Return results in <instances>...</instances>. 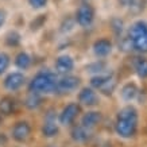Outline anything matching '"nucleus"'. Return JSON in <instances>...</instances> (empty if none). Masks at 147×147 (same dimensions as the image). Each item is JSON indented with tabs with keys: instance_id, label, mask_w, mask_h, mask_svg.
Listing matches in <instances>:
<instances>
[{
	"instance_id": "obj_18",
	"label": "nucleus",
	"mask_w": 147,
	"mask_h": 147,
	"mask_svg": "<svg viewBox=\"0 0 147 147\" xmlns=\"http://www.w3.org/2000/svg\"><path fill=\"white\" fill-rule=\"evenodd\" d=\"M15 66L20 69V70H26L28 67L31 66V57L28 55L27 53L22 51L19 53L16 57H15Z\"/></svg>"
},
{
	"instance_id": "obj_25",
	"label": "nucleus",
	"mask_w": 147,
	"mask_h": 147,
	"mask_svg": "<svg viewBox=\"0 0 147 147\" xmlns=\"http://www.w3.org/2000/svg\"><path fill=\"white\" fill-rule=\"evenodd\" d=\"M112 30L115 31L116 35H120L123 31V22L120 19H113L112 20Z\"/></svg>"
},
{
	"instance_id": "obj_9",
	"label": "nucleus",
	"mask_w": 147,
	"mask_h": 147,
	"mask_svg": "<svg viewBox=\"0 0 147 147\" xmlns=\"http://www.w3.org/2000/svg\"><path fill=\"white\" fill-rule=\"evenodd\" d=\"M42 134L46 138H54L58 134V124H57V117L53 111H49L46 115L43 125H42Z\"/></svg>"
},
{
	"instance_id": "obj_6",
	"label": "nucleus",
	"mask_w": 147,
	"mask_h": 147,
	"mask_svg": "<svg viewBox=\"0 0 147 147\" xmlns=\"http://www.w3.org/2000/svg\"><path fill=\"white\" fill-rule=\"evenodd\" d=\"M80 113H81L80 105L77 102H69L66 107L61 111V113L58 116V121H59L61 125H70Z\"/></svg>"
},
{
	"instance_id": "obj_3",
	"label": "nucleus",
	"mask_w": 147,
	"mask_h": 147,
	"mask_svg": "<svg viewBox=\"0 0 147 147\" xmlns=\"http://www.w3.org/2000/svg\"><path fill=\"white\" fill-rule=\"evenodd\" d=\"M128 38L132 42L135 50L147 53V23L139 20L135 22L128 30Z\"/></svg>"
},
{
	"instance_id": "obj_20",
	"label": "nucleus",
	"mask_w": 147,
	"mask_h": 147,
	"mask_svg": "<svg viewBox=\"0 0 147 147\" xmlns=\"http://www.w3.org/2000/svg\"><path fill=\"white\" fill-rule=\"evenodd\" d=\"M135 71L140 78H147V59L146 58H135L134 59Z\"/></svg>"
},
{
	"instance_id": "obj_14",
	"label": "nucleus",
	"mask_w": 147,
	"mask_h": 147,
	"mask_svg": "<svg viewBox=\"0 0 147 147\" xmlns=\"http://www.w3.org/2000/svg\"><path fill=\"white\" fill-rule=\"evenodd\" d=\"M93 51L94 54L100 58H104L109 55L112 51V43L109 39H105V38H102V39H98L94 42L93 45Z\"/></svg>"
},
{
	"instance_id": "obj_15",
	"label": "nucleus",
	"mask_w": 147,
	"mask_h": 147,
	"mask_svg": "<svg viewBox=\"0 0 147 147\" xmlns=\"http://www.w3.org/2000/svg\"><path fill=\"white\" fill-rule=\"evenodd\" d=\"M101 121V113L97 111H90V112H86L84 116H82V119H81V124L86 127V128L92 129L93 127L98 124Z\"/></svg>"
},
{
	"instance_id": "obj_16",
	"label": "nucleus",
	"mask_w": 147,
	"mask_h": 147,
	"mask_svg": "<svg viewBox=\"0 0 147 147\" xmlns=\"http://www.w3.org/2000/svg\"><path fill=\"white\" fill-rule=\"evenodd\" d=\"M16 108V102L11 96H4L0 100V113L4 116L12 115L13 111Z\"/></svg>"
},
{
	"instance_id": "obj_11",
	"label": "nucleus",
	"mask_w": 147,
	"mask_h": 147,
	"mask_svg": "<svg viewBox=\"0 0 147 147\" xmlns=\"http://www.w3.org/2000/svg\"><path fill=\"white\" fill-rule=\"evenodd\" d=\"M26 81V77L23 73H19V71H13V73H9L8 76L4 78V88L7 90H18L20 89Z\"/></svg>"
},
{
	"instance_id": "obj_23",
	"label": "nucleus",
	"mask_w": 147,
	"mask_h": 147,
	"mask_svg": "<svg viewBox=\"0 0 147 147\" xmlns=\"http://www.w3.org/2000/svg\"><path fill=\"white\" fill-rule=\"evenodd\" d=\"M105 70V63L104 62H94V63H90L86 66V71L89 73H96V74H101L102 71Z\"/></svg>"
},
{
	"instance_id": "obj_12",
	"label": "nucleus",
	"mask_w": 147,
	"mask_h": 147,
	"mask_svg": "<svg viewBox=\"0 0 147 147\" xmlns=\"http://www.w3.org/2000/svg\"><path fill=\"white\" fill-rule=\"evenodd\" d=\"M74 69V61L70 55H61L57 58L55 61V70L58 74H69L71 70Z\"/></svg>"
},
{
	"instance_id": "obj_2",
	"label": "nucleus",
	"mask_w": 147,
	"mask_h": 147,
	"mask_svg": "<svg viewBox=\"0 0 147 147\" xmlns=\"http://www.w3.org/2000/svg\"><path fill=\"white\" fill-rule=\"evenodd\" d=\"M57 86V76L51 71H39L28 84V90L39 94L55 93Z\"/></svg>"
},
{
	"instance_id": "obj_8",
	"label": "nucleus",
	"mask_w": 147,
	"mask_h": 147,
	"mask_svg": "<svg viewBox=\"0 0 147 147\" xmlns=\"http://www.w3.org/2000/svg\"><path fill=\"white\" fill-rule=\"evenodd\" d=\"M31 135V125L27 121H18L12 128V139L18 143H24Z\"/></svg>"
},
{
	"instance_id": "obj_26",
	"label": "nucleus",
	"mask_w": 147,
	"mask_h": 147,
	"mask_svg": "<svg viewBox=\"0 0 147 147\" xmlns=\"http://www.w3.org/2000/svg\"><path fill=\"white\" fill-rule=\"evenodd\" d=\"M28 3L32 8H42L47 4V0H28Z\"/></svg>"
},
{
	"instance_id": "obj_10",
	"label": "nucleus",
	"mask_w": 147,
	"mask_h": 147,
	"mask_svg": "<svg viewBox=\"0 0 147 147\" xmlns=\"http://www.w3.org/2000/svg\"><path fill=\"white\" fill-rule=\"evenodd\" d=\"M100 101L98 94L93 88H82L78 92V102L85 107H96Z\"/></svg>"
},
{
	"instance_id": "obj_1",
	"label": "nucleus",
	"mask_w": 147,
	"mask_h": 147,
	"mask_svg": "<svg viewBox=\"0 0 147 147\" xmlns=\"http://www.w3.org/2000/svg\"><path fill=\"white\" fill-rule=\"evenodd\" d=\"M138 129V111L132 105L121 108L117 112L115 121V131L120 138L128 139L136 134Z\"/></svg>"
},
{
	"instance_id": "obj_21",
	"label": "nucleus",
	"mask_w": 147,
	"mask_h": 147,
	"mask_svg": "<svg viewBox=\"0 0 147 147\" xmlns=\"http://www.w3.org/2000/svg\"><path fill=\"white\" fill-rule=\"evenodd\" d=\"M20 43V34L16 31H9L5 36V45L9 47H16Z\"/></svg>"
},
{
	"instance_id": "obj_13",
	"label": "nucleus",
	"mask_w": 147,
	"mask_h": 147,
	"mask_svg": "<svg viewBox=\"0 0 147 147\" xmlns=\"http://www.w3.org/2000/svg\"><path fill=\"white\" fill-rule=\"evenodd\" d=\"M71 139L77 143H85L90 139V129L84 125H74L70 131Z\"/></svg>"
},
{
	"instance_id": "obj_17",
	"label": "nucleus",
	"mask_w": 147,
	"mask_h": 147,
	"mask_svg": "<svg viewBox=\"0 0 147 147\" xmlns=\"http://www.w3.org/2000/svg\"><path fill=\"white\" fill-rule=\"evenodd\" d=\"M138 86L134 84V82H128V84H125L123 88H121V98L124 100V101H132L135 97H136V94H138Z\"/></svg>"
},
{
	"instance_id": "obj_27",
	"label": "nucleus",
	"mask_w": 147,
	"mask_h": 147,
	"mask_svg": "<svg viewBox=\"0 0 147 147\" xmlns=\"http://www.w3.org/2000/svg\"><path fill=\"white\" fill-rule=\"evenodd\" d=\"M135 1H136V0H119V3H120L123 7H131Z\"/></svg>"
},
{
	"instance_id": "obj_22",
	"label": "nucleus",
	"mask_w": 147,
	"mask_h": 147,
	"mask_svg": "<svg viewBox=\"0 0 147 147\" xmlns=\"http://www.w3.org/2000/svg\"><path fill=\"white\" fill-rule=\"evenodd\" d=\"M9 63H11V58L7 53H0V76L5 73V70L8 69Z\"/></svg>"
},
{
	"instance_id": "obj_24",
	"label": "nucleus",
	"mask_w": 147,
	"mask_h": 147,
	"mask_svg": "<svg viewBox=\"0 0 147 147\" xmlns=\"http://www.w3.org/2000/svg\"><path fill=\"white\" fill-rule=\"evenodd\" d=\"M45 22H46V16L45 15H39L35 20L31 22V30H38V28H40V27L43 26Z\"/></svg>"
},
{
	"instance_id": "obj_19",
	"label": "nucleus",
	"mask_w": 147,
	"mask_h": 147,
	"mask_svg": "<svg viewBox=\"0 0 147 147\" xmlns=\"http://www.w3.org/2000/svg\"><path fill=\"white\" fill-rule=\"evenodd\" d=\"M42 104V97H40L39 93H35V92H30V94L26 97V101H24V105H26L27 109L30 111H34Z\"/></svg>"
},
{
	"instance_id": "obj_4",
	"label": "nucleus",
	"mask_w": 147,
	"mask_h": 147,
	"mask_svg": "<svg viewBox=\"0 0 147 147\" xmlns=\"http://www.w3.org/2000/svg\"><path fill=\"white\" fill-rule=\"evenodd\" d=\"M90 86L105 96H111L116 88V81L111 74H96L90 78Z\"/></svg>"
},
{
	"instance_id": "obj_5",
	"label": "nucleus",
	"mask_w": 147,
	"mask_h": 147,
	"mask_svg": "<svg viewBox=\"0 0 147 147\" xmlns=\"http://www.w3.org/2000/svg\"><path fill=\"white\" fill-rule=\"evenodd\" d=\"M81 78L76 76H69L65 74L62 78L57 80V86H55V93H70L80 86Z\"/></svg>"
},
{
	"instance_id": "obj_28",
	"label": "nucleus",
	"mask_w": 147,
	"mask_h": 147,
	"mask_svg": "<svg viewBox=\"0 0 147 147\" xmlns=\"http://www.w3.org/2000/svg\"><path fill=\"white\" fill-rule=\"evenodd\" d=\"M4 22H5V11L4 9H0V28L4 24Z\"/></svg>"
},
{
	"instance_id": "obj_7",
	"label": "nucleus",
	"mask_w": 147,
	"mask_h": 147,
	"mask_svg": "<svg viewBox=\"0 0 147 147\" xmlns=\"http://www.w3.org/2000/svg\"><path fill=\"white\" fill-rule=\"evenodd\" d=\"M94 20V9L88 3L80 5V8L76 12V22L81 27H89Z\"/></svg>"
}]
</instances>
